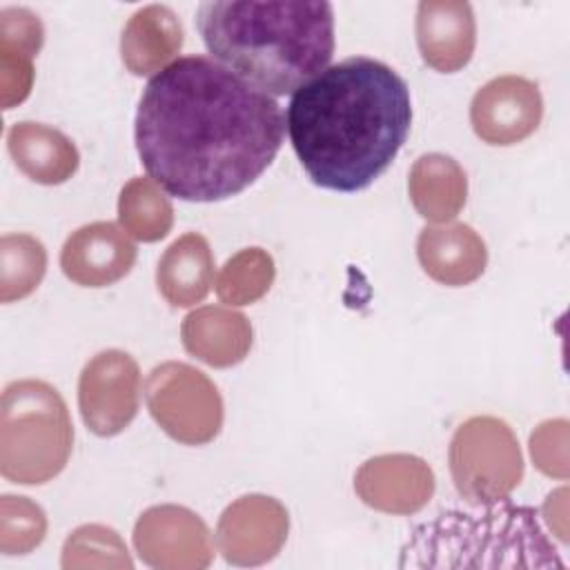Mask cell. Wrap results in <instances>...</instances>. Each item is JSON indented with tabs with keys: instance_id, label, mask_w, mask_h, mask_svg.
Wrapping results in <instances>:
<instances>
[{
	"instance_id": "obj_4",
	"label": "cell",
	"mask_w": 570,
	"mask_h": 570,
	"mask_svg": "<svg viewBox=\"0 0 570 570\" xmlns=\"http://www.w3.org/2000/svg\"><path fill=\"white\" fill-rule=\"evenodd\" d=\"M483 508L448 510L416 525L399 568H563L534 508L501 501Z\"/></svg>"
},
{
	"instance_id": "obj_1",
	"label": "cell",
	"mask_w": 570,
	"mask_h": 570,
	"mask_svg": "<svg viewBox=\"0 0 570 570\" xmlns=\"http://www.w3.org/2000/svg\"><path fill=\"white\" fill-rule=\"evenodd\" d=\"M285 136L278 102L207 56L151 76L134 125L147 176L169 196L216 203L247 189Z\"/></svg>"
},
{
	"instance_id": "obj_17",
	"label": "cell",
	"mask_w": 570,
	"mask_h": 570,
	"mask_svg": "<svg viewBox=\"0 0 570 570\" xmlns=\"http://www.w3.org/2000/svg\"><path fill=\"white\" fill-rule=\"evenodd\" d=\"M183 47V24L167 4L138 9L122 29L120 58L134 76H156Z\"/></svg>"
},
{
	"instance_id": "obj_14",
	"label": "cell",
	"mask_w": 570,
	"mask_h": 570,
	"mask_svg": "<svg viewBox=\"0 0 570 570\" xmlns=\"http://www.w3.org/2000/svg\"><path fill=\"white\" fill-rule=\"evenodd\" d=\"M414 31L423 62L439 73H454L463 69L476 47V20L470 2H419Z\"/></svg>"
},
{
	"instance_id": "obj_22",
	"label": "cell",
	"mask_w": 570,
	"mask_h": 570,
	"mask_svg": "<svg viewBox=\"0 0 570 570\" xmlns=\"http://www.w3.org/2000/svg\"><path fill=\"white\" fill-rule=\"evenodd\" d=\"M47 272V249L29 234L0 238V301L13 303L29 296Z\"/></svg>"
},
{
	"instance_id": "obj_28",
	"label": "cell",
	"mask_w": 570,
	"mask_h": 570,
	"mask_svg": "<svg viewBox=\"0 0 570 570\" xmlns=\"http://www.w3.org/2000/svg\"><path fill=\"white\" fill-rule=\"evenodd\" d=\"M31 82H33V58L0 45L2 109H11L13 105H20L29 96Z\"/></svg>"
},
{
	"instance_id": "obj_24",
	"label": "cell",
	"mask_w": 570,
	"mask_h": 570,
	"mask_svg": "<svg viewBox=\"0 0 570 570\" xmlns=\"http://www.w3.org/2000/svg\"><path fill=\"white\" fill-rule=\"evenodd\" d=\"M47 532V519L29 497L4 494L0 501V550L2 554H27Z\"/></svg>"
},
{
	"instance_id": "obj_23",
	"label": "cell",
	"mask_w": 570,
	"mask_h": 570,
	"mask_svg": "<svg viewBox=\"0 0 570 570\" xmlns=\"http://www.w3.org/2000/svg\"><path fill=\"white\" fill-rule=\"evenodd\" d=\"M276 276L274 258L261 247H245L220 267L214 287L227 305H252L263 298Z\"/></svg>"
},
{
	"instance_id": "obj_15",
	"label": "cell",
	"mask_w": 570,
	"mask_h": 570,
	"mask_svg": "<svg viewBox=\"0 0 570 570\" xmlns=\"http://www.w3.org/2000/svg\"><path fill=\"white\" fill-rule=\"evenodd\" d=\"M423 272L448 287H461L485 272L488 249L483 238L465 223L425 227L416 240Z\"/></svg>"
},
{
	"instance_id": "obj_25",
	"label": "cell",
	"mask_w": 570,
	"mask_h": 570,
	"mask_svg": "<svg viewBox=\"0 0 570 570\" xmlns=\"http://www.w3.org/2000/svg\"><path fill=\"white\" fill-rule=\"evenodd\" d=\"M91 552L85 566H125L131 568L127 548L116 530L105 525H80L76 528L62 548V568L82 566L85 557Z\"/></svg>"
},
{
	"instance_id": "obj_6",
	"label": "cell",
	"mask_w": 570,
	"mask_h": 570,
	"mask_svg": "<svg viewBox=\"0 0 570 570\" xmlns=\"http://www.w3.org/2000/svg\"><path fill=\"white\" fill-rule=\"evenodd\" d=\"M456 492L470 505L505 501L523 479V454L512 428L497 416H472L448 448Z\"/></svg>"
},
{
	"instance_id": "obj_11",
	"label": "cell",
	"mask_w": 570,
	"mask_h": 570,
	"mask_svg": "<svg viewBox=\"0 0 570 570\" xmlns=\"http://www.w3.org/2000/svg\"><path fill=\"white\" fill-rule=\"evenodd\" d=\"M287 510L274 497L247 494L225 508L216 548L234 566H258L276 557L287 539Z\"/></svg>"
},
{
	"instance_id": "obj_16",
	"label": "cell",
	"mask_w": 570,
	"mask_h": 570,
	"mask_svg": "<svg viewBox=\"0 0 570 570\" xmlns=\"http://www.w3.org/2000/svg\"><path fill=\"white\" fill-rule=\"evenodd\" d=\"M185 350L212 367H232L252 350V325L232 307L207 305L189 312L180 325Z\"/></svg>"
},
{
	"instance_id": "obj_10",
	"label": "cell",
	"mask_w": 570,
	"mask_h": 570,
	"mask_svg": "<svg viewBox=\"0 0 570 570\" xmlns=\"http://www.w3.org/2000/svg\"><path fill=\"white\" fill-rule=\"evenodd\" d=\"M543 116L539 87L523 76H499L472 98L470 122L488 145H517L537 131Z\"/></svg>"
},
{
	"instance_id": "obj_2",
	"label": "cell",
	"mask_w": 570,
	"mask_h": 570,
	"mask_svg": "<svg viewBox=\"0 0 570 570\" xmlns=\"http://www.w3.org/2000/svg\"><path fill=\"white\" fill-rule=\"evenodd\" d=\"M285 127L316 187L354 194L370 187L403 147L412 127L410 87L390 65L352 56L292 94Z\"/></svg>"
},
{
	"instance_id": "obj_20",
	"label": "cell",
	"mask_w": 570,
	"mask_h": 570,
	"mask_svg": "<svg viewBox=\"0 0 570 570\" xmlns=\"http://www.w3.org/2000/svg\"><path fill=\"white\" fill-rule=\"evenodd\" d=\"M407 189L419 216L441 225L456 218L463 209L468 178L454 158L445 154H425L412 165Z\"/></svg>"
},
{
	"instance_id": "obj_12",
	"label": "cell",
	"mask_w": 570,
	"mask_h": 570,
	"mask_svg": "<svg viewBox=\"0 0 570 570\" xmlns=\"http://www.w3.org/2000/svg\"><path fill=\"white\" fill-rule=\"evenodd\" d=\"M354 490L365 505L379 512L412 514L432 499L434 474L414 454H381L358 468Z\"/></svg>"
},
{
	"instance_id": "obj_13",
	"label": "cell",
	"mask_w": 570,
	"mask_h": 570,
	"mask_svg": "<svg viewBox=\"0 0 570 570\" xmlns=\"http://www.w3.org/2000/svg\"><path fill=\"white\" fill-rule=\"evenodd\" d=\"M134 263L136 245L122 227L109 220L82 225L60 252L65 276L82 287H107L127 276Z\"/></svg>"
},
{
	"instance_id": "obj_19",
	"label": "cell",
	"mask_w": 570,
	"mask_h": 570,
	"mask_svg": "<svg viewBox=\"0 0 570 570\" xmlns=\"http://www.w3.org/2000/svg\"><path fill=\"white\" fill-rule=\"evenodd\" d=\"M156 285L174 307L200 303L214 285V254L207 238L196 232L176 238L158 261Z\"/></svg>"
},
{
	"instance_id": "obj_8",
	"label": "cell",
	"mask_w": 570,
	"mask_h": 570,
	"mask_svg": "<svg viewBox=\"0 0 570 570\" xmlns=\"http://www.w3.org/2000/svg\"><path fill=\"white\" fill-rule=\"evenodd\" d=\"M140 370L122 350L98 352L80 372L78 407L96 436L120 434L138 414Z\"/></svg>"
},
{
	"instance_id": "obj_26",
	"label": "cell",
	"mask_w": 570,
	"mask_h": 570,
	"mask_svg": "<svg viewBox=\"0 0 570 570\" xmlns=\"http://www.w3.org/2000/svg\"><path fill=\"white\" fill-rule=\"evenodd\" d=\"M530 454L543 474L568 479V421H543L530 434Z\"/></svg>"
},
{
	"instance_id": "obj_3",
	"label": "cell",
	"mask_w": 570,
	"mask_h": 570,
	"mask_svg": "<svg viewBox=\"0 0 570 570\" xmlns=\"http://www.w3.org/2000/svg\"><path fill=\"white\" fill-rule=\"evenodd\" d=\"M216 62L274 96H292L327 69L334 9L325 0H212L196 13Z\"/></svg>"
},
{
	"instance_id": "obj_27",
	"label": "cell",
	"mask_w": 570,
	"mask_h": 570,
	"mask_svg": "<svg viewBox=\"0 0 570 570\" xmlns=\"http://www.w3.org/2000/svg\"><path fill=\"white\" fill-rule=\"evenodd\" d=\"M45 40V27L40 18L24 7H7L0 11V45L38 56Z\"/></svg>"
},
{
	"instance_id": "obj_9",
	"label": "cell",
	"mask_w": 570,
	"mask_h": 570,
	"mask_svg": "<svg viewBox=\"0 0 570 570\" xmlns=\"http://www.w3.org/2000/svg\"><path fill=\"white\" fill-rule=\"evenodd\" d=\"M134 546L151 568H205L214 557L209 530L183 505H154L134 528Z\"/></svg>"
},
{
	"instance_id": "obj_21",
	"label": "cell",
	"mask_w": 570,
	"mask_h": 570,
	"mask_svg": "<svg viewBox=\"0 0 570 570\" xmlns=\"http://www.w3.org/2000/svg\"><path fill=\"white\" fill-rule=\"evenodd\" d=\"M120 227L142 240L156 243L165 238L174 225V209L165 191L151 178H131L118 198Z\"/></svg>"
},
{
	"instance_id": "obj_7",
	"label": "cell",
	"mask_w": 570,
	"mask_h": 570,
	"mask_svg": "<svg viewBox=\"0 0 570 570\" xmlns=\"http://www.w3.org/2000/svg\"><path fill=\"white\" fill-rule=\"evenodd\" d=\"M147 410L160 430L178 443L205 445L223 428V399L200 370L167 361L156 365L145 383Z\"/></svg>"
},
{
	"instance_id": "obj_18",
	"label": "cell",
	"mask_w": 570,
	"mask_h": 570,
	"mask_svg": "<svg viewBox=\"0 0 570 570\" xmlns=\"http://www.w3.org/2000/svg\"><path fill=\"white\" fill-rule=\"evenodd\" d=\"M7 149L16 167L40 185H60L80 165L76 145L62 131L42 122H16L7 131Z\"/></svg>"
},
{
	"instance_id": "obj_5",
	"label": "cell",
	"mask_w": 570,
	"mask_h": 570,
	"mask_svg": "<svg viewBox=\"0 0 570 570\" xmlns=\"http://www.w3.org/2000/svg\"><path fill=\"white\" fill-rule=\"evenodd\" d=\"M73 448V425L60 392L38 379L4 387L0 407V472L20 485L58 476Z\"/></svg>"
}]
</instances>
